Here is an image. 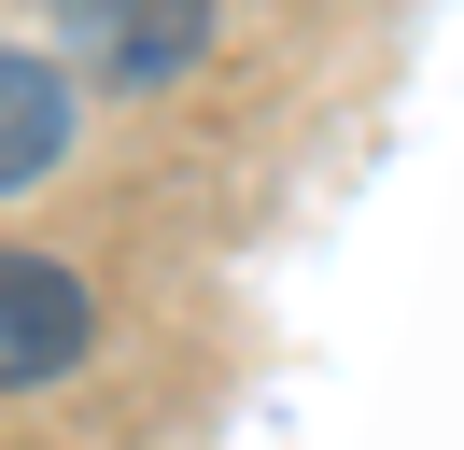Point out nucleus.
Masks as SVG:
<instances>
[{
  "label": "nucleus",
  "mask_w": 464,
  "mask_h": 450,
  "mask_svg": "<svg viewBox=\"0 0 464 450\" xmlns=\"http://www.w3.org/2000/svg\"><path fill=\"white\" fill-rule=\"evenodd\" d=\"M99 352V296L57 253H0V394H43Z\"/></svg>",
  "instance_id": "nucleus-1"
},
{
  "label": "nucleus",
  "mask_w": 464,
  "mask_h": 450,
  "mask_svg": "<svg viewBox=\"0 0 464 450\" xmlns=\"http://www.w3.org/2000/svg\"><path fill=\"white\" fill-rule=\"evenodd\" d=\"M71 127H85V84H71L57 56H14V43H0V197L43 183V169L71 155Z\"/></svg>",
  "instance_id": "nucleus-2"
},
{
  "label": "nucleus",
  "mask_w": 464,
  "mask_h": 450,
  "mask_svg": "<svg viewBox=\"0 0 464 450\" xmlns=\"http://www.w3.org/2000/svg\"><path fill=\"white\" fill-rule=\"evenodd\" d=\"M43 15H71V43H85V28H99V15H113V0H43Z\"/></svg>",
  "instance_id": "nucleus-3"
}]
</instances>
